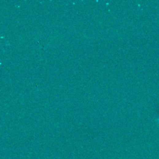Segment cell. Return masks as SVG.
Instances as JSON below:
<instances>
[{"instance_id":"cell-1","label":"cell","mask_w":159,"mask_h":159,"mask_svg":"<svg viewBox=\"0 0 159 159\" xmlns=\"http://www.w3.org/2000/svg\"><path fill=\"white\" fill-rule=\"evenodd\" d=\"M158 123H159V118H158Z\"/></svg>"}]
</instances>
